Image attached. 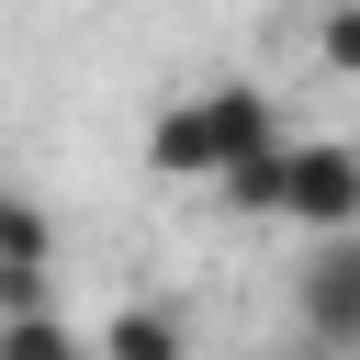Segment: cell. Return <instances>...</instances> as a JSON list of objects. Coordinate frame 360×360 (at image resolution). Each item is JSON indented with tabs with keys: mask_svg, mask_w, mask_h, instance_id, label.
Instances as JSON below:
<instances>
[{
	"mask_svg": "<svg viewBox=\"0 0 360 360\" xmlns=\"http://www.w3.org/2000/svg\"><path fill=\"white\" fill-rule=\"evenodd\" d=\"M292 304H304V338L315 349H360V225L315 236V259L292 270Z\"/></svg>",
	"mask_w": 360,
	"mask_h": 360,
	"instance_id": "1",
	"label": "cell"
},
{
	"mask_svg": "<svg viewBox=\"0 0 360 360\" xmlns=\"http://www.w3.org/2000/svg\"><path fill=\"white\" fill-rule=\"evenodd\" d=\"M281 225H360V146H281Z\"/></svg>",
	"mask_w": 360,
	"mask_h": 360,
	"instance_id": "2",
	"label": "cell"
},
{
	"mask_svg": "<svg viewBox=\"0 0 360 360\" xmlns=\"http://www.w3.org/2000/svg\"><path fill=\"white\" fill-rule=\"evenodd\" d=\"M146 169H158V180H225V112H214V90L169 101V112L146 124Z\"/></svg>",
	"mask_w": 360,
	"mask_h": 360,
	"instance_id": "3",
	"label": "cell"
},
{
	"mask_svg": "<svg viewBox=\"0 0 360 360\" xmlns=\"http://www.w3.org/2000/svg\"><path fill=\"white\" fill-rule=\"evenodd\" d=\"M101 360H180V315H158V304H124L101 338H90Z\"/></svg>",
	"mask_w": 360,
	"mask_h": 360,
	"instance_id": "4",
	"label": "cell"
},
{
	"mask_svg": "<svg viewBox=\"0 0 360 360\" xmlns=\"http://www.w3.org/2000/svg\"><path fill=\"white\" fill-rule=\"evenodd\" d=\"M45 259H56V225H45V202L0 191V270H45Z\"/></svg>",
	"mask_w": 360,
	"mask_h": 360,
	"instance_id": "5",
	"label": "cell"
},
{
	"mask_svg": "<svg viewBox=\"0 0 360 360\" xmlns=\"http://www.w3.org/2000/svg\"><path fill=\"white\" fill-rule=\"evenodd\" d=\"M68 349H79V338H68L56 315H34V304L0 315V360H68Z\"/></svg>",
	"mask_w": 360,
	"mask_h": 360,
	"instance_id": "6",
	"label": "cell"
},
{
	"mask_svg": "<svg viewBox=\"0 0 360 360\" xmlns=\"http://www.w3.org/2000/svg\"><path fill=\"white\" fill-rule=\"evenodd\" d=\"M315 56H326L338 79H360V0H326V11H315Z\"/></svg>",
	"mask_w": 360,
	"mask_h": 360,
	"instance_id": "7",
	"label": "cell"
}]
</instances>
